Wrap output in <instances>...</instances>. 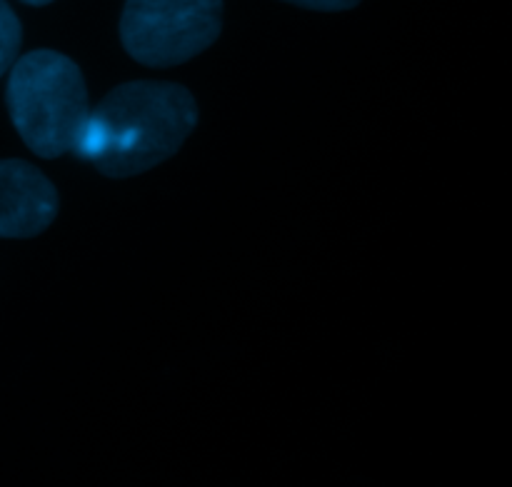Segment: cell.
Returning a JSON list of instances; mask_svg holds the SVG:
<instances>
[{"label": "cell", "instance_id": "5b68a950", "mask_svg": "<svg viewBox=\"0 0 512 487\" xmlns=\"http://www.w3.org/2000/svg\"><path fill=\"white\" fill-rule=\"evenodd\" d=\"M20 43H23V28H20L18 15L5 0H0V78L18 60Z\"/></svg>", "mask_w": 512, "mask_h": 487}, {"label": "cell", "instance_id": "8992f818", "mask_svg": "<svg viewBox=\"0 0 512 487\" xmlns=\"http://www.w3.org/2000/svg\"><path fill=\"white\" fill-rule=\"evenodd\" d=\"M285 3L300 5L308 10H323V13H338V10H350L360 3V0H285Z\"/></svg>", "mask_w": 512, "mask_h": 487}, {"label": "cell", "instance_id": "277c9868", "mask_svg": "<svg viewBox=\"0 0 512 487\" xmlns=\"http://www.w3.org/2000/svg\"><path fill=\"white\" fill-rule=\"evenodd\" d=\"M55 215V185L25 160H0V238H35Z\"/></svg>", "mask_w": 512, "mask_h": 487}, {"label": "cell", "instance_id": "7a4b0ae2", "mask_svg": "<svg viewBox=\"0 0 512 487\" xmlns=\"http://www.w3.org/2000/svg\"><path fill=\"white\" fill-rule=\"evenodd\" d=\"M5 103L23 143L40 158L73 153L90 113L83 73L55 50H33L15 60Z\"/></svg>", "mask_w": 512, "mask_h": 487}, {"label": "cell", "instance_id": "52a82bcc", "mask_svg": "<svg viewBox=\"0 0 512 487\" xmlns=\"http://www.w3.org/2000/svg\"><path fill=\"white\" fill-rule=\"evenodd\" d=\"M23 3H28V5H48V3H53V0H23Z\"/></svg>", "mask_w": 512, "mask_h": 487}, {"label": "cell", "instance_id": "6da1fadb", "mask_svg": "<svg viewBox=\"0 0 512 487\" xmlns=\"http://www.w3.org/2000/svg\"><path fill=\"white\" fill-rule=\"evenodd\" d=\"M198 125L193 93L168 80H133L90 110L73 153L108 178H130L173 158Z\"/></svg>", "mask_w": 512, "mask_h": 487}, {"label": "cell", "instance_id": "3957f363", "mask_svg": "<svg viewBox=\"0 0 512 487\" xmlns=\"http://www.w3.org/2000/svg\"><path fill=\"white\" fill-rule=\"evenodd\" d=\"M223 0H125L120 40L133 60L170 68L218 40Z\"/></svg>", "mask_w": 512, "mask_h": 487}]
</instances>
